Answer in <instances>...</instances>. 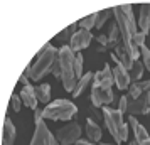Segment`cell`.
Instances as JSON below:
<instances>
[{
    "instance_id": "15",
    "label": "cell",
    "mask_w": 150,
    "mask_h": 145,
    "mask_svg": "<svg viewBox=\"0 0 150 145\" xmlns=\"http://www.w3.org/2000/svg\"><path fill=\"white\" fill-rule=\"evenodd\" d=\"M15 135H17V130H15L12 120L7 117L4 122V130H2V145H14Z\"/></svg>"
},
{
    "instance_id": "3",
    "label": "cell",
    "mask_w": 150,
    "mask_h": 145,
    "mask_svg": "<svg viewBox=\"0 0 150 145\" xmlns=\"http://www.w3.org/2000/svg\"><path fill=\"white\" fill-rule=\"evenodd\" d=\"M115 14V22L118 29H120V39H122L127 46L132 47V37L137 34V24L133 19V12H132V5L130 4H123L113 8Z\"/></svg>"
},
{
    "instance_id": "23",
    "label": "cell",
    "mask_w": 150,
    "mask_h": 145,
    "mask_svg": "<svg viewBox=\"0 0 150 145\" xmlns=\"http://www.w3.org/2000/svg\"><path fill=\"white\" fill-rule=\"evenodd\" d=\"M96 15L98 14H89V15H86V17H83L81 21L78 22V25L81 29H84V30H89L91 27L96 25Z\"/></svg>"
},
{
    "instance_id": "33",
    "label": "cell",
    "mask_w": 150,
    "mask_h": 145,
    "mask_svg": "<svg viewBox=\"0 0 150 145\" xmlns=\"http://www.w3.org/2000/svg\"><path fill=\"white\" fill-rule=\"evenodd\" d=\"M100 145H110V144H100Z\"/></svg>"
},
{
    "instance_id": "4",
    "label": "cell",
    "mask_w": 150,
    "mask_h": 145,
    "mask_svg": "<svg viewBox=\"0 0 150 145\" xmlns=\"http://www.w3.org/2000/svg\"><path fill=\"white\" fill-rule=\"evenodd\" d=\"M103 117H105V123L108 127L111 137L115 138L116 144H123L128 138V128L127 123L123 122V113L120 110H113L110 106L103 108Z\"/></svg>"
},
{
    "instance_id": "34",
    "label": "cell",
    "mask_w": 150,
    "mask_h": 145,
    "mask_svg": "<svg viewBox=\"0 0 150 145\" xmlns=\"http://www.w3.org/2000/svg\"><path fill=\"white\" fill-rule=\"evenodd\" d=\"M130 145H132V144H130Z\"/></svg>"
},
{
    "instance_id": "26",
    "label": "cell",
    "mask_w": 150,
    "mask_h": 145,
    "mask_svg": "<svg viewBox=\"0 0 150 145\" xmlns=\"http://www.w3.org/2000/svg\"><path fill=\"white\" fill-rule=\"evenodd\" d=\"M140 51H142V56H143V66L149 69V73H150V49L147 46H142Z\"/></svg>"
},
{
    "instance_id": "6",
    "label": "cell",
    "mask_w": 150,
    "mask_h": 145,
    "mask_svg": "<svg viewBox=\"0 0 150 145\" xmlns=\"http://www.w3.org/2000/svg\"><path fill=\"white\" fill-rule=\"evenodd\" d=\"M127 111L130 115H145L150 113V90L143 91L138 98H130L127 96Z\"/></svg>"
},
{
    "instance_id": "19",
    "label": "cell",
    "mask_w": 150,
    "mask_h": 145,
    "mask_svg": "<svg viewBox=\"0 0 150 145\" xmlns=\"http://www.w3.org/2000/svg\"><path fill=\"white\" fill-rule=\"evenodd\" d=\"M76 29H78V22H74V24H69L68 27L62 29L61 32L56 35V41H59V42H68L69 39H73V35L78 32Z\"/></svg>"
},
{
    "instance_id": "17",
    "label": "cell",
    "mask_w": 150,
    "mask_h": 145,
    "mask_svg": "<svg viewBox=\"0 0 150 145\" xmlns=\"http://www.w3.org/2000/svg\"><path fill=\"white\" fill-rule=\"evenodd\" d=\"M138 25L142 29V32L149 34L150 30V4H143L140 5V19H138Z\"/></svg>"
},
{
    "instance_id": "5",
    "label": "cell",
    "mask_w": 150,
    "mask_h": 145,
    "mask_svg": "<svg viewBox=\"0 0 150 145\" xmlns=\"http://www.w3.org/2000/svg\"><path fill=\"white\" fill-rule=\"evenodd\" d=\"M74 103H71L68 100H56L52 103H49L44 111H42V118H51V120H71L76 115Z\"/></svg>"
},
{
    "instance_id": "14",
    "label": "cell",
    "mask_w": 150,
    "mask_h": 145,
    "mask_svg": "<svg viewBox=\"0 0 150 145\" xmlns=\"http://www.w3.org/2000/svg\"><path fill=\"white\" fill-rule=\"evenodd\" d=\"M21 98L24 105L30 108V110H37V95H35V88L34 86H30V84H25L24 86V90L21 91Z\"/></svg>"
},
{
    "instance_id": "13",
    "label": "cell",
    "mask_w": 150,
    "mask_h": 145,
    "mask_svg": "<svg viewBox=\"0 0 150 145\" xmlns=\"http://www.w3.org/2000/svg\"><path fill=\"white\" fill-rule=\"evenodd\" d=\"M113 71V78H115V83L116 86L120 88V90H127V88H130V74L128 71L123 68L122 64H116L115 69H111Z\"/></svg>"
},
{
    "instance_id": "8",
    "label": "cell",
    "mask_w": 150,
    "mask_h": 145,
    "mask_svg": "<svg viewBox=\"0 0 150 145\" xmlns=\"http://www.w3.org/2000/svg\"><path fill=\"white\" fill-rule=\"evenodd\" d=\"M30 145H57L56 144V137L49 132L47 125L44 122H37L35 123V133H34V138Z\"/></svg>"
},
{
    "instance_id": "18",
    "label": "cell",
    "mask_w": 150,
    "mask_h": 145,
    "mask_svg": "<svg viewBox=\"0 0 150 145\" xmlns=\"http://www.w3.org/2000/svg\"><path fill=\"white\" fill-rule=\"evenodd\" d=\"M86 135H88V138L91 142H95V144L100 142V138H101V128H100L91 118H88V122H86Z\"/></svg>"
},
{
    "instance_id": "24",
    "label": "cell",
    "mask_w": 150,
    "mask_h": 145,
    "mask_svg": "<svg viewBox=\"0 0 150 145\" xmlns=\"http://www.w3.org/2000/svg\"><path fill=\"white\" fill-rule=\"evenodd\" d=\"M111 14H113V10H110V8H106V10H101V12H98V15H96V29H101L103 24L108 21L110 17H111Z\"/></svg>"
},
{
    "instance_id": "20",
    "label": "cell",
    "mask_w": 150,
    "mask_h": 145,
    "mask_svg": "<svg viewBox=\"0 0 150 145\" xmlns=\"http://www.w3.org/2000/svg\"><path fill=\"white\" fill-rule=\"evenodd\" d=\"M150 90V81H137V83L130 84V98H138L143 91Z\"/></svg>"
},
{
    "instance_id": "30",
    "label": "cell",
    "mask_w": 150,
    "mask_h": 145,
    "mask_svg": "<svg viewBox=\"0 0 150 145\" xmlns=\"http://www.w3.org/2000/svg\"><path fill=\"white\" fill-rule=\"evenodd\" d=\"M118 110L122 111H127V96H122V100H120V108Z\"/></svg>"
},
{
    "instance_id": "11",
    "label": "cell",
    "mask_w": 150,
    "mask_h": 145,
    "mask_svg": "<svg viewBox=\"0 0 150 145\" xmlns=\"http://www.w3.org/2000/svg\"><path fill=\"white\" fill-rule=\"evenodd\" d=\"M130 127H132V130H133V135H135V140L132 142V145H150V137L147 130L143 128L142 125L137 122V118L133 115H130Z\"/></svg>"
},
{
    "instance_id": "27",
    "label": "cell",
    "mask_w": 150,
    "mask_h": 145,
    "mask_svg": "<svg viewBox=\"0 0 150 145\" xmlns=\"http://www.w3.org/2000/svg\"><path fill=\"white\" fill-rule=\"evenodd\" d=\"M21 100H22V98H21V96H17V95L14 93V95L10 96V110H14L15 113L21 110Z\"/></svg>"
},
{
    "instance_id": "12",
    "label": "cell",
    "mask_w": 150,
    "mask_h": 145,
    "mask_svg": "<svg viewBox=\"0 0 150 145\" xmlns=\"http://www.w3.org/2000/svg\"><path fill=\"white\" fill-rule=\"evenodd\" d=\"M113 83H115V78H113V71L110 69V66H105L100 73H96L95 79H93V84L100 88H111Z\"/></svg>"
},
{
    "instance_id": "32",
    "label": "cell",
    "mask_w": 150,
    "mask_h": 145,
    "mask_svg": "<svg viewBox=\"0 0 150 145\" xmlns=\"http://www.w3.org/2000/svg\"><path fill=\"white\" fill-rule=\"evenodd\" d=\"M76 145H96V144H91V142H86V140H78Z\"/></svg>"
},
{
    "instance_id": "22",
    "label": "cell",
    "mask_w": 150,
    "mask_h": 145,
    "mask_svg": "<svg viewBox=\"0 0 150 145\" xmlns=\"http://www.w3.org/2000/svg\"><path fill=\"white\" fill-rule=\"evenodd\" d=\"M128 74H130V79L132 81H140V78H142L143 74V62H138L135 61L133 62V66H132V69L128 71Z\"/></svg>"
},
{
    "instance_id": "7",
    "label": "cell",
    "mask_w": 150,
    "mask_h": 145,
    "mask_svg": "<svg viewBox=\"0 0 150 145\" xmlns=\"http://www.w3.org/2000/svg\"><path fill=\"white\" fill-rule=\"evenodd\" d=\"M79 137H81V127L76 122H71L69 125L56 132V138L61 145H73L79 140Z\"/></svg>"
},
{
    "instance_id": "2",
    "label": "cell",
    "mask_w": 150,
    "mask_h": 145,
    "mask_svg": "<svg viewBox=\"0 0 150 145\" xmlns=\"http://www.w3.org/2000/svg\"><path fill=\"white\" fill-rule=\"evenodd\" d=\"M57 49H54V46L47 42L44 44V47L37 52L35 56V62L30 66V79L39 81L46 76L47 73H52V68L57 62Z\"/></svg>"
},
{
    "instance_id": "1",
    "label": "cell",
    "mask_w": 150,
    "mask_h": 145,
    "mask_svg": "<svg viewBox=\"0 0 150 145\" xmlns=\"http://www.w3.org/2000/svg\"><path fill=\"white\" fill-rule=\"evenodd\" d=\"M74 59L76 54L71 51L69 46H62L57 52V66H59V78L62 79L64 90L66 91H74L78 84L76 78V69H74Z\"/></svg>"
},
{
    "instance_id": "16",
    "label": "cell",
    "mask_w": 150,
    "mask_h": 145,
    "mask_svg": "<svg viewBox=\"0 0 150 145\" xmlns=\"http://www.w3.org/2000/svg\"><path fill=\"white\" fill-rule=\"evenodd\" d=\"M93 79H95V74H93V73H86V74H84V76L78 81L74 91H73V96H74V98L81 96L83 93L89 88V84H93Z\"/></svg>"
},
{
    "instance_id": "9",
    "label": "cell",
    "mask_w": 150,
    "mask_h": 145,
    "mask_svg": "<svg viewBox=\"0 0 150 145\" xmlns=\"http://www.w3.org/2000/svg\"><path fill=\"white\" fill-rule=\"evenodd\" d=\"M91 39H93V35H91V32L89 30H84V29H79L78 32H76L74 35H73V39H71V51L73 52H81L84 47H88L89 42H91Z\"/></svg>"
},
{
    "instance_id": "21",
    "label": "cell",
    "mask_w": 150,
    "mask_h": 145,
    "mask_svg": "<svg viewBox=\"0 0 150 145\" xmlns=\"http://www.w3.org/2000/svg\"><path fill=\"white\" fill-rule=\"evenodd\" d=\"M35 95H37V100H39V101L49 103V100H51V86H49L47 83L35 86Z\"/></svg>"
},
{
    "instance_id": "29",
    "label": "cell",
    "mask_w": 150,
    "mask_h": 145,
    "mask_svg": "<svg viewBox=\"0 0 150 145\" xmlns=\"http://www.w3.org/2000/svg\"><path fill=\"white\" fill-rule=\"evenodd\" d=\"M96 41H98V44H100V46H103V47H106L108 49V35H98V37H96Z\"/></svg>"
},
{
    "instance_id": "28",
    "label": "cell",
    "mask_w": 150,
    "mask_h": 145,
    "mask_svg": "<svg viewBox=\"0 0 150 145\" xmlns=\"http://www.w3.org/2000/svg\"><path fill=\"white\" fill-rule=\"evenodd\" d=\"M29 78H30V66H27V68H25V71H24V74L21 76V79H19V81L25 86V84H29Z\"/></svg>"
},
{
    "instance_id": "10",
    "label": "cell",
    "mask_w": 150,
    "mask_h": 145,
    "mask_svg": "<svg viewBox=\"0 0 150 145\" xmlns=\"http://www.w3.org/2000/svg\"><path fill=\"white\" fill-rule=\"evenodd\" d=\"M91 101L96 108L101 106V105L111 103L113 101V91L111 88H100V86H95L91 88Z\"/></svg>"
},
{
    "instance_id": "31",
    "label": "cell",
    "mask_w": 150,
    "mask_h": 145,
    "mask_svg": "<svg viewBox=\"0 0 150 145\" xmlns=\"http://www.w3.org/2000/svg\"><path fill=\"white\" fill-rule=\"evenodd\" d=\"M42 111H44V110H39V108H37V110H34V113H35V123L42 120Z\"/></svg>"
},
{
    "instance_id": "25",
    "label": "cell",
    "mask_w": 150,
    "mask_h": 145,
    "mask_svg": "<svg viewBox=\"0 0 150 145\" xmlns=\"http://www.w3.org/2000/svg\"><path fill=\"white\" fill-rule=\"evenodd\" d=\"M74 69H76V78H78V79H81V78H83V54H81V52H78V54H76Z\"/></svg>"
}]
</instances>
